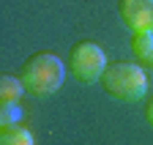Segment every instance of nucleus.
<instances>
[{
  "instance_id": "nucleus-1",
  "label": "nucleus",
  "mask_w": 153,
  "mask_h": 145,
  "mask_svg": "<svg viewBox=\"0 0 153 145\" xmlns=\"http://www.w3.org/2000/svg\"><path fill=\"white\" fill-rule=\"evenodd\" d=\"M63 77H66V66L52 52H36V55H30L22 63V71H19L25 93H30V96H52L63 85Z\"/></svg>"
},
{
  "instance_id": "nucleus-2",
  "label": "nucleus",
  "mask_w": 153,
  "mask_h": 145,
  "mask_svg": "<svg viewBox=\"0 0 153 145\" xmlns=\"http://www.w3.org/2000/svg\"><path fill=\"white\" fill-rule=\"evenodd\" d=\"M101 88L118 101H140L148 93V74L137 60H115L104 68Z\"/></svg>"
},
{
  "instance_id": "nucleus-3",
  "label": "nucleus",
  "mask_w": 153,
  "mask_h": 145,
  "mask_svg": "<svg viewBox=\"0 0 153 145\" xmlns=\"http://www.w3.org/2000/svg\"><path fill=\"white\" fill-rule=\"evenodd\" d=\"M104 68H107V58H104V49L96 41H79V44L71 47L68 71L79 82H96V80H101Z\"/></svg>"
},
{
  "instance_id": "nucleus-4",
  "label": "nucleus",
  "mask_w": 153,
  "mask_h": 145,
  "mask_svg": "<svg viewBox=\"0 0 153 145\" xmlns=\"http://www.w3.org/2000/svg\"><path fill=\"white\" fill-rule=\"evenodd\" d=\"M118 14L131 33L153 30V0H118Z\"/></svg>"
},
{
  "instance_id": "nucleus-5",
  "label": "nucleus",
  "mask_w": 153,
  "mask_h": 145,
  "mask_svg": "<svg viewBox=\"0 0 153 145\" xmlns=\"http://www.w3.org/2000/svg\"><path fill=\"white\" fill-rule=\"evenodd\" d=\"M128 49L134 60L140 66H153V30H142V33H131Z\"/></svg>"
},
{
  "instance_id": "nucleus-6",
  "label": "nucleus",
  "mask_w": 153,
  "mask_h": 145,
  "mask_svg": "<svg viewBox=\"0 0 153 145\" xmlns=\"http://www.w3.org/2000/svg\"><path fill=\"white\" fill-rule=\"evenodd\" d=\"M0 145H36V142L25 126L8 123V126H0Z\"/></svg>"
},
{
  "instance_id": "nucleus-7",
  "label": "nucleus",
  "mask_w": 153,
  "mask_h": 145,
  "mask_svg": "<svg viewBox=\"0 0 153 145\" xmlns=\"http://www.w3.org/2000/svg\"><path fill=\"white\" fill-rule=\"evenodd\" d=\"M22 93H25V85L19 77H11V74L0 77V104H16Z\"/></svg>"
},
{
  "instance_id": "nucleus-8",
  "label": "nucleus",
  "mask_w": 153,
  "mask_h": 145,
  "mask_svg": "<svg viewBox=\"0 0 153 145\" xmlns=\"http://www.w3.org/2000/svg\"><path fill=\"white\" fill-rule=\"evenodd\" d=\"M19 120V104H0V126Z\"/></svg>"
},
{
  "instance_id": "nucleus-9",
  "label": "nucleus",
  "mask_w": 153,
  "mask_h": 145,
  "mask_svg": "<svg viewBox=\"0 0 153 145\" xmlns=\"http://www.w3.org/2000/svg\"><path fill=\"white\" fill-rule=\"evenodd\" d=\"M145 118H148V123L153 126V96H148V101H145Z\"/></svg>"
}]
</instances>
